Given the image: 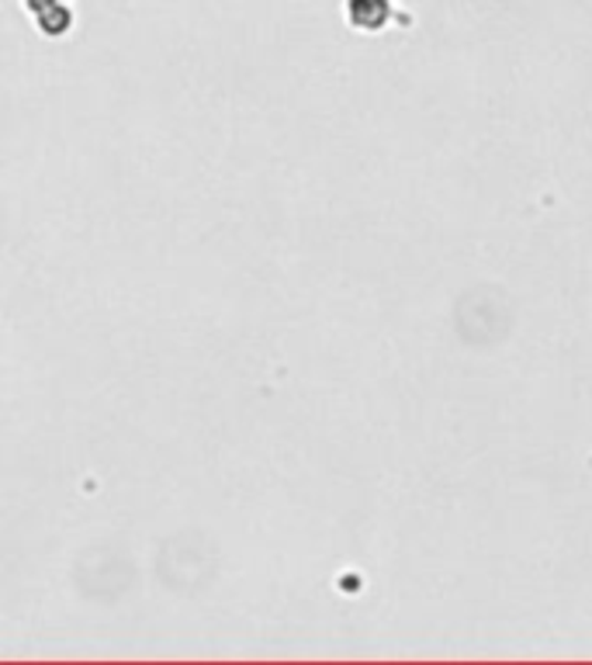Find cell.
<instances>
[{"label":"cell","instance_id":"cell-1","mask_svg":"<svg viewBox=\"0 0 592 665\" xmlns=\"http://www.w3.org/2000/svg\"><path fill=\"white\" fill-rule=\"evenodd\" d=\"M45 39H60L73 29V0H21Z\"/></svg>","mask_w":592,"mask_h":665},{"label":"cell","instance_id":"cell-2","mask_svg":"<svg viewBox=\"0 0 592 665\" xmlns=\"http://www.w3.org/2000/svg\"><path fill=\"white\" fill-rule=\"evenodd\" d=\"M347 18L360 32H378L392 18V0H347Z\"/></svg>","mask_w":592,"mask_h":665}]
</instances>
